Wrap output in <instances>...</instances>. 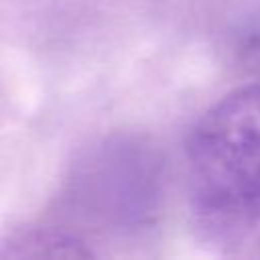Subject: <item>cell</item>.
Wrapping results in <instances>:
<instances>
[{
    "label": "cell",
    "mask_w": 260,
    "mask_h": 260,
    "mask_svg": "<svg viewBox=\"0 0 260 260\" xmlns=\"http://www.w3.org/2000/svg\"><path fill=\"white\" fill-rule=\"evenodd\" d=\"M191 199L215 223H260V83L215 102L187 142Z\"/></svg>",
    "instance_id": "6da1fadb"
}]
</instances>
